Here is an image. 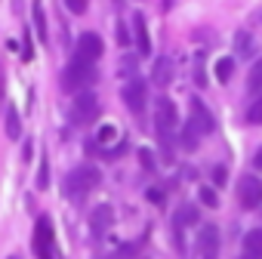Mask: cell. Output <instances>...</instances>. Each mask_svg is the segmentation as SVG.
Masks as SVG:
<instances>
[{
    "instance_id": "83f0119b",
    "label": "cell",
    "mask_w": 262,
    "mask_h": 259,
    "mask_svg": "<svg viewBox=\"0 0 262 259\" xmlns=\"http://www.w3.org/2000/svg\"><path fill=\"white\" fill-rule=\"evenodd\" d=\"M253 164H256V170H262V145H259V152H256V158H253Z\"/></svg>"
},
{
    "instance_id": "9c48e42d",
    "label": "cell",
    "mask_w": 262,
    "mask_h": 259,
    "mask_svg": "<svg viewBox=\"0 0 262 259\" xmlns=\"http://www.w3.org/2000/svg\"><path fill=\"white\" fill-rule=\"evenodd\" d=\"M96 111H99V99H96V93H90V90L77 93L74 108H71V117H74L77 123H86V120L96 117Z\"/></svg>"
},
{
    "instance_id": "8fae6325",
    "label": "cell",
    "mask_w": 262,
    "mask_h": 259,
    "mask_svg": "<svg viewBox=\"0 0 262 259\" xmlns=\"http://www.w3.org/2000/svg\"><path fill=\"white\" fill-rule=\"evenodd\" d=\"M111 219H114V210H111L108 204H99V207L93 210V216H90V231H93V238H102V234L108 231Z\"/></svg>"
},
{
    "instance_id": "484cf974",
    "label": "cell",
    "mask_w": 262,
    "mask_h": 259,
    "mask_svg": "<svg viewBox=\"0 0 262 259\" xmlns=\"http://www.w3.org/2000/svg\"><path fill=\"white\" fill-rule=\"evenodd\" d=\"M139 161H142V167H145V170H155V158H151V152H148V148H139Z\"/></svg>"
},
{
    "instance_id": "f1b7e54d",
    "label": "cell",
    "mask_w": 262,
    "mask_h": 259,
    "mask_svg": "<svg viewBox=\"0 0 262 259\" xmlns=\"http://www.w3.org/2000/svg\"><path fill=\"white\" fill-rule=\"evenodd\" d=\"M10 259H22V256H10Z\"/></svg>"
},
{
    "instance_id": "5bb4252c",
    "label": "cell",
    "mask_w": 262,
    "mask_h": 259,
    "mask_svg": "<svg viewBox=\"0 0 262 259\" xmlns=\"http://www.w3.org/2000/svg\"><path fill=\"white\" fill-rule=\"evenodd\" d=\"M151 80H155L158 87H170V83H173V62H170L167 56H161V59L155 62V68H151Z\"/></svg>"
},
{
    "instance_id": "30bf717a",
    "label": "cell",
    "mask_w": 262,
    "mask_h": 259,
    "mask_svg": "<svg viewBox=\"0 0 262 259\" xmlns=\"http://www.w3.org/2000/svg\"><path fill=\"white\" fill-rule=\"evenodd\" d=\"M188 123L198 130L201 136L213 133V114L207 111V105H204L201 99H191V117H188Z\"/></svg>"
},
{
    "instance_id": "277c9868",
    "label": "cell",
    "mask_w": 262,
    "mask_h": 259,
    "mask_svg": "<svg viewBox=\"0 0 262 259\" xmlns=\"http://www.w3.org/2000/svg\"><path fill=\"white\" fill-rule=\"evenodd\" d=\"M155 123H158V136L161 139H167L170 142V136L179 130V111H176V105H173V99H161L158 102V111H155Z\"/></svg>"
},
{
    "instance_id": "603a6c76",
    "label": "cell",
    "mask_w": 262,
    "mask_h": 259,
    "mask_svg": "<svg viewBox=\"0 0 262 259\" xmlns=\"http://www.w3.org/2000/svg\"><path fill=\"white\" fill-rule=\"evenodd\" d=\"M247 120H250V123H262V96H256L253 105L247 108Z\"/></svg>"
},
{
    "instance_id": "d4e9b609",
    "label": "cell",
    "mask_w": 262,
    "mask_h": 259,
    "mask_svg": "<svg viewBox=\"0 0 262 259\" xmlns=\"http://www.w3.org/2000/svg\"><path fill=\"white\" fill-rule=\"evenodd\" d=\"M114 136H117V130H114V126H102V130H99V136H96V139H99V142L105 145V142H111Z\"/></svg>"
},
{
    "instance_id": "ac0fdd59",
    "label": "cell",
    "mask_w": 262,
    "mask_h": 259,
    "mask_svg": "<svg viewBox=\"0 0 262 259\" xmlns=\"http://www.w3.org/2000/svg\"><path fill=\"white\" fill-rule=\"evenodd\" d=\"M231 74H234V59H231V56H222V59L216 62V77H219L222 83H228Z\"/></svg>"
},
{
    "instance_id": "44dd1931",
    "label": "cell",
    "mask_w": 262,
    "mask_h": 259,
    "mask_svg": "<svg viewBox=\"0 0 262 259\" xmlns=\"http://www.w3.org/2000/svg\"><path fill=\"white\" fill-rule=\"evenodd\" d=\"M34 25H37V37L47 44V19H43V10H40V4H34Z\"/></svg>"
},
{
    "instance_id": "4316f807",
    "label": "cell",
    "mask_w": 262,
    "mask_h": 259,
    "mask_svg": "<svg viewBox=\"0 0 262 259\" xmlns=\"http://www.w3.org/2000/svg\"><path fill=\"white\" fill-rule=\"evenodd\" d=\"M148 201H155V204H164V191H161V188H148Z\"/></svg>"
},
{
    "instance_id": "cb8c5ba5",
    "label": "cell",
    "mask_w": 262,
    "mask_h": 259,
    "mask_svg": "<svg viewBox=\"0 0 262 259\" xmlns=\"http://www.w3.org/2000/svg\"><path fill=\"white\" fill-rule=\"evenodd\" d=\"M62 4H65V10H68L71 16H83L86 7H90V0H62Z\"/></svg>"
},
{
    "instance_id": "ffe728a7",
    "label": "cell",
    "mask_w": 262,
    "mask_h": 259,
    "mask_svg": "<svg viewBox=\"0 0 262 259\" xmlns=\"http://www.w3.org/2000/svg\"><path fill=\"white\" fill-rule=\"evenodd\" d=\"M234 44H237V53H241V56H253V37H250L247 31H237Z\"/></svg>"
},
{
    "instance_id": "ba28073f",
    "label": "cell",
    "mask_w": 262,
    "mask_h": 259,
    "mask_svg": "<svg viewBox=\"0 0 262 259\" xmlns=\"http://www.w3.org/2000/svg\"><path fill=\"white\" fill-rule=\"evenodd\" d=\"M198 256L201 259H219V228L216 225L198 228Z\"/></svg>"
},
{
    "instance_id": "2e32d148",
    "label": "cell",
    "mask_w": 262,
    "mask_h": 259,
    "mask_svg": "<svg viewBox=\"0 0 262 259\" xmlns=\"http://www.w3.org/2000/svg\"><path fill=\"white\" fill-rule=\"evenodd\" d=\"M198 139H201V133H198L191 123H185V130H179V145H182V148L194 152V148H198Z\"/></svg>"
},
{
    "instance_id": "7c38bea8",
    "label": "cell",
    "mask_w": 262,
    "mask_h": 259,
    "mask_svg": "<svg viewBox=\"0 0 262 259\" xmlns=\"http://www.w3.org/2000/svg\"><path fill=\"white\" fill-rule=\"evenodd\" d=\"M241 259H262V228H253L241 241Z\"/></svg>"
},
{
    "instance_id": "e0dca14e",
    "label": "cell",
    "mask_w": 262,
    "mask_h": 259,
    "mask_svg": "<svg viewBox=\"0 0 262 259\" xmlns=\"http://www.w3.org/2000/svg\"><path fill=\"white\" fill-rule=\"evenodd\" d=\"M7 136H10V139H19V136H22V117H19L16 108L7 111Z\"/></svg>"
},
{
    "instance_id": "7402d4cb",
    "label": "cell",
    "mask_w": 262,
    "mask_h": 259,
    "mask_svg": "<svg viewBox=\"0 0 262 259\" xmlns=\"http://www.w3.org/2000/svg\"><path fill=\"white\" fill-rule=\"evenodd\" d=\"M198 198H201L207 207H216V204H219V195H216V188H210V185H201V188H198Z\"/></svg>"
},
{
    "instance_id": "5b68a950",
    "label": "cell",
    "mask_w": 262,
    "mask_h": 259,
    "mask_svg": "<svg viewBox=\"0 0 262 259\" xmlns=\"http://www.w3.org/2000/svg\"><path fill=\"white\" fill-rule=\"evenodd\" d=\"M237 204L244 210H259L262 207V182H259V176H241L237 179Z\"/></svg>"
},
{
    "instance_id": "4fadbf2b",
    "label": "cell",
    "mask_w": 262,
    "mask_h": 259,
    "mask_svg": "<svg viewBox=\"0 0 262 259\" xmlns=\"http://www.w3.org/2000/svg\"><path fill=\"white\" fill-rule=\"evenodd\" d=\"M133 37H136L139 53L148 56V53H151V37H148V25H145V16H142V13L133 16Z\"/></svg>"
},
{
    "instance_id": "6da1fadb",
    "label": "cell",
    "mask_w": 262,
    "mask_h": 259,
    "mask_svg": "<svg viewBox=\"0 0 262 259\" xmlns=\"http://www.w3.org/2000/svg\"><path fill=\"white\" fill-rule=\"evenodd\" d=\"M93 80H96V68H93L90 62L71 59V62L62 68V90H65V93H83Z\"/></svg>"
},
{
    "instance_id": "8992f818",
    "label": "cell",
    "mask_w": 262,
    "mask_h": 259,
    "mask_svg": "<svg viewBox=\"0 0 262 259\" xmlns=\"http://www.w3.org/2000/svg\"><path fill=\"white\" fill-rule=\"evenodd\" d=\"M102 53H105V44H102V37H99V34H93V31L80 34V37H77V44H74V59H80V62L96 65V62L102 59Z\"/></svg>"
},
{
    "instance_id": "52a82bcc",
    "label": "cell",
    "mask_w": 262,
    "mask_h": 259,
    "mask_svg": "<svg viewBox=\"0 0 262 259\" xmlns=\"http://www.w3.org/2000/svg\"><path fill=\"white\" fill-rule=\"evenodd\" d=\"M123 102H126V108L133 111V114H142V111H145V102H148V87H145V80H139V77L126 80V83H123Z\"/></svg>"
},
{
    "instance_id": "9a60e30c",
    "label": "cell",
    "mask_w": 262,
    "mask_h": 259,
    "mask_svg": "<svg viewBox=\"0 0 262 259\" xmlns=\"http://www.w3.org/2000/svg\"><path fill=\"white\" fill-rule=\"evenodd\" d=\"M247 90H250L253 96H262V59H259V62H253L250 77H247Z\"/></svg>"
},
{
    "instance_id": "7a4b0ae2",
    "label": "cell",
    "mask_w": 262,
    "mask_h": 259,
    "mask_svg": "<svg viewBox=\"0 0 262 259\" xmlns=\"http://www.w3.org/2000/svg\"><path fill=\"white\" fill-rule=\"evenodd\" d=\"M99 170L96 167H74L68 176H65V182H62V188H65V195L71 198V201H77V198H83L86 191H93L96 185H99Z\"/></svg>"
},
{
    "instance_id": "d6986e66",
    "label": "cell",
    "mask_w": 262,
    "mask_h": 259,
    "mask_svg": "<svg viewBox=\"0 0 262 259\" xmlns=\"http://www.w3.org/2000/svg\"><path fill=\"white\" fill-rule=\"evenodd\" d=\"M198 222V210L194 207H179V213H176V228L179 225H194Z\"/></svg>"
},
{
    "instance_id": "3957f363",
    "label": "cell",
    "mask_w": 262,
    "mask_h": 259,
    "mask_svg": "<svg viewBox=\"0 0 262 259\" xmlns=\"http://www.w3.org/2000/svg\"><path fill=\"white\" fill-rule=\"evenodd\" d=\"M31 247H34V256H37V259H56V234H53L50 216H40V219H37Z\"/></svg>"
}]
</instances>
